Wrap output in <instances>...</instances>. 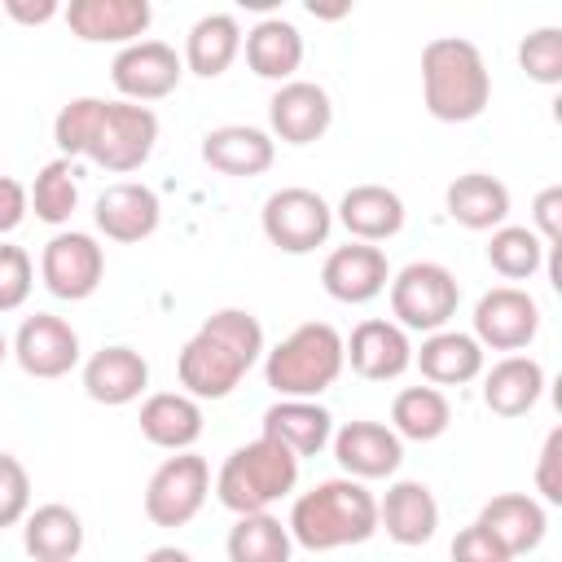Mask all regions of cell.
I'll return each mask as SVG.
<instances>
[{"label":"cell","mask_w":562,"mask_h":562,"mask_svg":"<svg viewBox=\"0 0 562 562\" xmlns=\"http://www.w3.org/2000/svg\"><path fill=\"white\" fill-rule=\"evenodd\" d=\"M452 562H514V558L505 553V544H501L487 527L470 522V527L457 531V540H452Z\"/></svg>","instance_id":"obj_43"},{"label":"cell","mask_w":562,"mask_h":562,"mask_svg":"<svg viewBox=\"0 0 562 562\" xmlns=\"http://www.w3.org/2000/svg\"><path fill=\"white\" fill-rule=\"evenodd\" d=\"M378 527H386V536L404 549L426 544L439 527V501L426 483L417 479H400L386 487V496L378 501Z\"/></svg>","instance_id":"obj_22"},{"label":"cell","mask_w":562,"mask_h":562,"mask_svg":"<svg viewBox=\"0 0 562 562\" xmlns=\"http://www.w3.org/2000/svg\"><path fill=\"white\" fill-rule=\"evenodd\" d=\"M334 215L356 241L378 246L404 228V198L386 184H351L334 206Z\"/></svg>","instance_id":"obj_23"},{"label":"cell","mask_w":562,"mask_h":562,"mask_svg":"<svg viewBox=\"0 0 562 562\" xmlns=\"http://www.w3.org/2000/svg\"><path fill=\"white\" fill-rule=\"evenodd\" d=\"M422 101L439 123H470L492 101V70L479 44L439 35L422 48Z\"/></svg>","instance_id":"obj_3"},{"label":"cell","mask_w":562,"mask_h":562,"mask_svg":"<svg viewBox=\"0 0 562 562\" xmlns=\"http://www.w3.org/2000/svg\"><path fill=\"white\" fill-rule=\"evenodd\" d=\"M211 492V465L198 452L167 457L145 483V518L154 527H184L202 514Z\"/></svg>","instance_id":"obj_9"},{"label":"cell","mask_w":562,"mask_h":562,"mask_svg":"<svg viewBox=\"0 0 562 562\" xmlns=\"http://www.w3.org/2000/svg\"><path fill=\"white\" fill-rule=\"evenodd\" d=\"M26 206L35 211V220L44 224H66L79 206V184H75V167L70 158H53L35 171L31 189H26Z\"/></svg>","instance_id":"obj_35"},{"label":"cell","mask_w":562,"mask_h":562,"mask_svg":"<svg viewBox=\"0 0 562 562\" xmlns=\"http://www.w3.org/2000/svg\"><path fill=\"white\" fill-rule=\"evenodd\" d=\"M145 562H193V558L184 549H176V544H158V549L145 553Z\"/></svg>","instance_id":"obj_46"},{"label":"cell","mask_w":562,"mask_h":562,"mask_svg":"<svg viewBox=\"0 0 562 562\" xmlns=\"http://www.w3.org/2000/svg\"><path fill=\"white\" fill-rule=\"evenodd\" d=\"M13 356V347H9V338H4V329H0V364Z\"/></svg>","instance_id":"obj_48"},{"label":"cell","mask_w":562,"mask_h":562,"mask_svg":"<svg viewBox=\"0 0 562 562\" xmlns=\"http://www.w3.org/2000/svg\"><path fill=\"white\" fill-rule=\"evenodd\" d=\"M241 48H246V66L259 79H272V83H290L294 70L303 66V35H299V26L290 18L255 22L241 35Z\"/></svg>","instance_id":"obj_26"},{"label":"cell","mask_w":562,"mask_h":562,"mask_svg":"<svg viewBox=\"0 0 562 562\" xmlns=\"http://www.w3.org/2000/svg\"><path fill=\"white\" fill-rule=\"evenodd\" d=\"M544 395V369L531 356H505L483 373V404L496 417H522Z\"/></svg>","instance_id":"obj_29"},{"label":"cell","mask_w":562,"mask_h":562,"mask_svg":"<svg viewBox=\"0 0 562 562\" xmlns=\"http://www.w3.org/2000/svg\"><path fill=\"white\" fill-rule=\"evenodd\" d=\"M531 233L544 241V250L562 246V184H549L531 202Z\"/></svg>","instance_id":"obj_41"},{"label":"cell","mask_w":562,"mask_h":562,"mask_svg":"<svg viewBox=\"0 0 562 562\" xmlns=\"http://www.w3.org/2000/svg\"><path fill=\"white\" fill-rule=\"evenodd\" d=\"M140 435L154 448L189 452L202 435V404L184 391H154L140 404Z\"/></svg>","instance_id":"obj_25"},{"label":"cell","mask_w":562,"mask_h":562,"mask_svg":"<svg viewBox=\"0 0 562 562\" xmlns=\"http://www.w3.org/2000/svg\"><path fill=\"white\" fill-rule=\"evenodd\" d=\"M452 426V404L439 386H404L391 404V430L413 443H430Z\"/></svg>","instance_id":"obj_33"},{"label":"cell","mask_w":562,"mask_h":562,"mask_svg":"<svg viewBox=\"0 0 562 562\" xmlns=\"http://www.w3.org/2000/svg\"><path fill=\"white\" fill-rule=\"evenodd\" d=\"M457 303H461V285L435 259H413L391 277V316L400 329L435 334L457 316Z\"/></svg>","instance_id":"obj_6"},{"label":"cell","mask_w":562,"mask_h":562,"mask_svg":"<svg viewBox=\"0 0 562 562\" xmlns=\"http://www.w3.org/2000/svg\"><path fill=\"white\" fill-rule=\"evenodd\" d=\"M31 514V474L13 452H0V527H13Z\"/></svg>","instance_id":"obj_40"},{"label":"cell","mask_w":562,"mask_h":562,"mask_svg":"<svg viewBox=\"0 0 562 562\" xmlns=\"http://www.w3.org/2000/svg\"><path fill=\"white\" fill-rule=\"evenodd\" d=\"M110 79L119 88L123 101L145 105V101H162L180 88L184 79V57L167 44V40H136L127 48L114 53L110 61Z\"/></svg>","instance_id":"obj_10"},{"label":"cell","mask_w":562,"mask_h":562,"mask_svg":"<svg viewBox=\"0 0 562 562\" xmlns=\"http://www.w3.org/2000/svg\"><path fill=\"white\" fill-rule=\"evenodd\" d=\"M413 364L430 386H461L483 373V347L474 342V334L435 329L422 338V351H413Z\"/></svg>","instance_id":"obj_27"},{"label":"cell","mask_w":562,"mask_h":562,"mask_svg":"<svg viewBox=\"0 0 562 562\" xmlns=\"http://www.w3.org/2000/svg\"><path fill=\"white\" fill-rule=\"evenodd\" d=\"M263 435L290 448L294 457H316L334 439V417L316 400H277L263 413Z\"/></svg>","instance_id":"obj_30"},{"label":"cell","mask_w":562,"mask_h":562,"mask_svg":"<svg viewBox=\"0 0 562 562\" xmlns=\"http://www.w3.org/2000/svg\"><path fill=\"white\" fill-rule=\"evenodd\" d=\"M259 224H263V237H268L277 250H285V255H307V250H316V246L329 241L334 206H329L316 189L285 184V189H277V193L263 198Z\"/></svg>","instance_id":"obj_8"},{"label":"cell","mask_w":562,"mask_h":562,"mask_svg":"<svg viewBox=\"0 0 562 562\" xmlns=\"http://www.w3.org/2000/svg\"><path fill=\"white\" fill-rule=\"evenodd\" d=\"M536 492L549 505H562V426H553L544 435V448H540V461H536Z\"/></svg>","instance_id":"obj_42"},{"label":"cell","mask_w":562,"mask_h":562,"mask_svg":"<svg viewBox=\"0 0 562 562\" xmlns=\"http://www.w3.org/2000/svg\"><path fill=\"white\" fill-rule=\"evenodd\" d=\"M40 277L48 285V294L66 299V303H83L97 294L101 277H105V250L92 233H57L48 237L44 255H40Z\"/></svg>","instance_id":"obj_11"},{"label":"cell","mask_w":562,"mask_h":562,"mask_svg":"<svg viewBox=\"0 0 562 562\" xmlns=\"http://www.w3.org/2000/svg\"><path fill=\"white\" fill-rule=\"evenodd\" d=\"M22 544L35 562H75L83 549V522L70 505L48 501L22 518Z\"/></svg>","instance_id":"obj_31"},{"label":"cell","mask_w":562,"mask_h":562,"mask_svg":"<svg viewBox=\"0 0 562 562\" xmlns=\"http://www.w3.org/2000/svg\"><path fill=\"white\" fill-rule=\"evenodd\" d=\"M329 123H334V101L312 79H290L268 101V127H272L268 136L285 145H312L329 132Z\"/></svg>","instance_id":"obj_14"},{"label":"cell","mask_w":562,"mask_h":562,"mask_svg":"<svg viewBox=\"0 0 562 562\" xmlns=\"http://www.w3.org/2000/svg\"><path fill=\"white\" fill-rule=\"evenodd\" d=\"M241 53V26L233 13H202L184 35V70L215 79Z\"/></svg>","instance_id":"obj_32"},{"label":"cell","mask_w":562,"mask_h":562,"mask_svg":"<svg viewBox=\"0 0 562 562\" xmlns=\"http://www.w3.org/2000/svg\"><path fill=\"white\" fill-rule=\"evenodd\" d=\"M97 228L110 237V241H145L158 233V220H162V202L149 184L140 180H119V184H105V193L97 198V211H92Z\"/></svg>","instance_id":"obj_18"},{"label":"cell","mask_w":562,"mask_h":562,"mask_svg":"<svg viewBox=\"0 0 562 562\" xmlns=\"http://www.w3.org/2000/svg\"><path fill=\"white\" fill-rule=\"evenodd\" d=\"M518 66L527 70V79H536L544 88L562 83V31L558 26H536L531 35H522Z\"/></svg>","instance_id":"obj_38"},{"label":"cell","mask_w":562,"mask_h":562,"mask_svg":"<svg viewBox=\"0 0 562 562\" xmlns=\"http://www.w3.org/2000/svg\"><path fill=\"white\" fill-rule=\"evenodd\" d=\"M448 215L470 233H492L509 220V189L487 171H465L443 193Z\"/></svg>","instance_id":"obj_28"},{"label":"cell","mask_w":562,"mask_h":562,"mask_svg":"<svg viewBox=\"0 0 562 562\" xmlns=\"http://www.w3.org/2000/svg\"><path fill=\"white\" fill-rule=\"evenodd\" d=\"M386 281H391V263H386L382 246H369V241H347V246L329 250V259L321 268V285L338 303H369L386 290Z\"/></svg>","instance_id":"obj_19"},{"label":"cell","mask_w":562,"mask_h":562,"mask_svg":"<svg viewBox=\"0 0 562 562\" xmlns=\"http://www.w3.org/2000/svg\"><path fill=\"white\" fill-rule=\"evenodd\" d=\"M145 386H149V360L136 347L114 342V347L92 351L83 364V391H88V400H97L105 408H123V404L140 400Z\"/></svg>","instance_id":"obj_20"},{"label":"cell","mask_w":562,"mask_h":562,"mask_svg":"<svg viewBox=\"0 0 562 562\" xmlns=\"http://www.w3.org/2000/svg\"><path fill=\"white\" fill-rule=\"evenodd\" d=\"M26 189L13 180V176H0V237L13 233L22 220H26Z\"/></svg>","instance_id":"obj_44"},{"label":"cell","mask_w":562,"mask_h":562,"mask_svg":"<svg viewBox=\"0 0 562 562\" xmlns=\"http://www.w3.org/2000/svg\"><path fill=\"white\" fill-rule=\"evenodd\" d=\"M544 241L527 228V224H501L492 228V241H487V263L505 277V281H527L540 272L544 263Z\"/></svg>","instance_id":"obj_36"},{"label":"cell","mask_w":562,"mask_h":562,"mask_svg":"<svg viewBox=\"0 0 562 562\" xmlns=\"http://www.w3.org/2000/svg\"><path fill=\"white\" fill-rule=\"evenodd\" d=\"M299 483V457L277 439L259 435L233 448L215 474V496L233 514H263L272 501L290 496Z\"/></svg>","instance_id":"obj_5"},{"label":"cell","mask_w":562,"mask_h":562,"mask_svg":"<svg viewBox=\"0 0 562 562\" xmlns=\"http://www.w3.org/2000/svg\"><path fill=\"white\" fill-rule=\"evenodd\" d=\"M263 356V325L241 307L211 312L176 356V378L193 400H224Z\"/></svg>","instance_id":"obj_1"},{"label":"cell","mask_w":562,"mask_h":562,"mask_svg":"<svg viewBox=\"0 0 562 562\" xmlns=\"http://www.w3.org/2000/svg\"><path fill=\"white\" fill-rule=\"evenodd\" d=\"M4 13L13 22H22V26H44V22H53L61 13V4L57 0H4Z\"/></svg>","instance_id":"obj_45"},{"label":"cell","mask_w":562,"mask_h":562,"mask_svg":"<svg viewBox=\"0 0 562 562\" xmlns=\"http://www.w3.org/2000/svg\"><path fill=\"white\" fill-rule=\"evenodd\" d=\"M70 35H79L83 44H136L149 22H154V9L149 0H70L61 9Z\"/></svg>","instance_id":"obj_15"},{"label":"cell","mask_w":562,"mask_h":562,"mask_svg":"<svg viewBox=\"0 0 562 562\" xmlns=\"http://www.w3.org/2000/svg\"><path fill=\"white\" fill-rule=\"evenodd\" d=\"M9 347H13L18 364H22V373L44 378V382L66 378V373L79 364V334H75L70 321H61V316H53V312L26 316V321L18 325V334H13Z\"/></svg>","instance_id":"obj_13"},{"label":"cell","mask_w":562,"mask_h":562,"mask_svg":"<svg viewBox=\"0 0 562 562\" xmlns=\"http://www.w3.org/2000/svg\"><path fill=\"white\" fill-rule=\"evenodd\" d=\"M154 145H158V114L149 105L105 101L83 158H92L97 167H105L114 176H127V171H140L149 162Z\"/></svg>","instance_id":"obj_7"},{"label":"cell","mask_w":562,"mask_h":562,"mask_svg":"<svg viewBox=\"0 0 562 562\" xmlns=\"http://www.w3.org/2000/svg\"><path fill=\"white\" fill-rule=\"evenodd\" d=\"M277 158V140L250 123H224L202 136V162L220 176H263Z\"/></svg>","instance_id":"obj_21"},{"label":"cell","mask_w":562,"mask_h":562,"mask_svg":"<svg viewBox=\"0 0 562 562\" xmlns=\"http://www.w3.org/2000/svg\"><path fill=\"white\" fill-rule=\"evenodd\" d=\"M474 522L487 527V531L505 544L509 558L540 549V540H544V531H549L544 505H540L536 496H527V492H501V496H492V501L479 509Z\"/></svg>","instance_id":"obj_24"},{"label":"cell","mask_w":562,"mask_h":562,"mask_svg":"<svg viewBox=\"0 0 562 562\" xmlns=\"http://www.w3.org/2000/svg\"><path fill=\"white\" fill-rule=\"evenodd\" d=\"M342 356L360 378L391 382L413 364V342H408V329H400L395 321L369 316L351 329V338H342Z\"/></svg>","instance_id":"obj_17"},{"label":"cell","mask_w":562,"mask_h":562,"mask_svg":"<svg viewBox=\"0 0 562 562\" xmlns=\"http://www.w3.org/2000/svg\"><path fill=\"white\" fill-rule=\"evenodd\" d=\"M224 549H228V562H290L294 540H290V527L263 509V514H237Z\"/></svg>","instance_id":"obj_34"},{"label":"cell","mask_w":562,"mask_h":562,"mask_svg":"<svg viewBox=\"0 0 562 562\" xmlns=\"http://www.w3.org/2000/svg\"><path fill=\"white\" fill-rule=\"evenodd\" d=\"M342 334L329 321H307L263 351V378L281 400H316L342 373Z\"/></svg>","instance_id":"obj_4"},{"label":"cell","mask_w":562,"mask_h":562,"mask_svg":"<svg viewBox=\"0 0 562 562\" xmlns=\"http://www.w3.org/2000/svg\"><path fill=\"white\" fill-rule=\"evenodd\" d=\"M285 527L290 540L312 553L364 544L378 531V496L360 479H325L294 501Z\"/></svg>","instance_id":"obj_2"},{"label":"cell","mask_w":562,"mask_h":562,"mask_svg":"<svg viewBox=\"0 0 562 562\" xmlns=\"http://www.w3.org/2000/svg\"><path fill=\"white\" fill-rule=\"evenodd\" d=\"M329 443H334V457L347 470V479H360V483L364 479H391L404 461V439L391 426L369 422V417L338 426Z\"/></svg>","instance_id":"obj_16"},{"label":"cell","mask_w":562,"mask_h":562,"mask_svg":"<svg viewBox=\"0 0 562 562\" xmlns=\"http://www.w3.org/2000/svg\"><path fill=\"white\" fill-rule=\"evenodd\" d=\"M101 105H105V97H70V101L57 110V119H53V140H57L61 158H75V154L88 149V140H92V132H97V119H101Z\"/></svg>","instance_id":"obj_37"},{"label":"cell","mask_w":562,"mask_h":562,"mask_svg":"<svg viewBox=\"0 0 562 562\" xmlns=\"http://www.w3.org/2000/svg\"><path fill=\"white\" fill-rule=\"evenodd\" d=\"M307 13H312V18H347V13H351V4H316V0H312V4H307Z\"/></svg>","instance_id":"obj_47"},{"label":"cell","mask_w":562,"mask_h":562,"mask_svg":"<svg viewBox=\"0 0 562 562\" xmlns=\"http://www.w3.org/2000/svg\"><path fill=\"white\" fill-rule=\"evenodd\" d=\"M35 290V263L22 246L13 241H0V316L4 312H18Z\"/></svg>","instance_id":"obj_39"},{"label":"cell","mask_w":562,"mask_h":562,"mask_svg":"<svg viewBox=\"0 0 562 562\" xmlns=\"http://www.w3.org/2000/svg\"><path fill=\"white\" fill-rule=\"evenodd\" d=\"M540 334V303L518 285H496L474 303V342L492 351H522Z\"/></svg>","instance_id":"obj_12"}]
</instances>
